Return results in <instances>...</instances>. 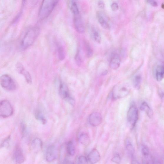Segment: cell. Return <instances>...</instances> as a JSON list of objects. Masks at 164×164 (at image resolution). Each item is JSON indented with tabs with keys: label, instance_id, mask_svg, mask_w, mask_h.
<instances>
[{
	"label": "cell",
	"instance_id": "6da1fadb",
	"mask_svg": "<svg viewBox=\"0 0 164 164\" xmlns=\"http://www.w3.org/2000/svg\"><path fill=\"white\" fill-rule=\"evenodd\" d=\"M41 30L37 26L32 27L25 32L21 40L20 45L22 49H25L30 47L39 37Z\"/></svg>",
	"mask_w": 164,
	"mask_h": 164
},
{
	"label": "cell",
	"instance_id": "7a4b0ae2",
	"mask_svg": "<svg viewBox=\"0 0 164 164\" xmlns=\"http://www.w3.org/2000/svg\"><path fill=\"white\" fill-rule=\"evenodd\" d=\"M59 0H42L38 12V17L41 20L48 18L52 13Z\"/></svg>",
	"mask_w": 164,
	"mask_h": 164
},
{
	"label": "cell",
	"instance_id": "3957f363",
	"mask_svg": "<svg viewBox=\"0 0 164 164\" xmlns=\"http://www.w3.org/2000/svg\"><path fill=\"white\" fill-rule=\"evenodd\" d=\"M129 92V90L125 84H120L114 87L112 92L111 97L114 100L120 99L126 96Z\"/></svg>",
	"mask_w": 164,
	"mask_h": 164
},
{
	"label": "cell",
	"instance_id": "277c9868",
	"mask_svg": "<svg viewBox=\"0 0 164 164\" xmlns=\"http://www.w3.org/2000/svg\"><path fill=\"white\" fill-rule=\"evenodd\" d=\"M1 87L6 90L12 92L16 89V83L12 78L8 74L2 75L0 79Z\"/></svg>",
	"mask_w": 164,
	"mask_h": 164
},
{
	"label": "cell",
	"instance_id": "5b68a950",
	"mask_svg": "<svg viewBox=\"0 0 164 164\" xmlns=\"http://www.w3.org/2000/svg\"><path fill=\"white\" fill-rule=\"evenodd\" d=\"M14 109L9 101L5 100L1 101L0 106V115L3 118H7L13 114Z\"/></svg>",
	"mask_w": 164,
	"mask_h": 164
},
{
	"label": "cell",
	"instance_id": "8992f818",
	"mask_svg": "<svg viewBox=\"0 0 164 164\" xmlns=\"http://www.w3.org/2000/svg\"><path fill=\"white\" fill-rule=\"evenodd\" d=\"M59 94L60 97L63 99L67 101L72 105H74L75 100L70 95L67 87L61 81H60L59 84Z\"/></svg>",
	"mask_w": 164,
	"mask_h": 164
},
{
	"label": "cell",
	"instance_id": "52a82bcc",
	"mask_svg": "<svg viewBox=\"0 0 164 164\" xmlns=\"http://www.w3.org/2000/svg\"><path fill=\"white\" fill-rule=\"evenodd\" d=\"M127 118L130 124L134 127L138 119V112L136 105H131L127 114Z\"/></svg>",
	"mask_w": 164,
	"mask_h": 164
},
{
	"label": "cell",
	"instance_id": "ba28073f",
	"mask_svg": "<svg viewBox=\"0 0 164 164\" xmlns=\"http://www.w3.org/2000/svg\"><path fill=\"white\" fill-rule=\"evenodd\" d=\"M57 149L55 145H51L47 148L46 154V159L49 162H52L57 158Z\"/></svg>",
	"mask_w": 164,
	"mask_h": 164
},
{
	"label": "cell",
	"instance_id": "9c48e42d",
	"mask_svg": "<svg viewBox=\"0 0 164 164\" xmlns=\"http://www.w3.org/2000/svg\"><path fill=\"white\" fill-rule=\"evenodd\" d=\"M74 16V24L75 30L79 33H83L85 28L79 13L73 14Z\"/></svg>",
	"mask_w": 164,
	"mask_h": 164
},
{
	"label": "cell",
	"instance_id": "30bf717a",
	"mask_svg": "<svg viewBox=\"0 0 164 164\" xmlns=\"http://www.w3.org/2000/svg\"><path fill=\"white\" fill-rule=\"evenodd\" d=\"M17 71L19 74L23 75L27 83L31 85L32 83V78L28 71L25 70L23 65L21 63H17L16 65Z\"/></svg>",
	"mask_w": 164,
	"mask_h": 164
},
{
	"label": "cell",
	"instance_id": "8fae6325",
	"mask_svg": "<svg viewBox=\"0 0 164 164\" xmlns=\"http://www.w3.org/2000/svg\"><path fill=\"white\" fill-rule=\"evenodd\" d=\"M102 116L99 112H94L91 114L89 117V122L92 126L95 127L99 126L102 122Z\"/></svg>",
	"mask_w": 164,
	"mask_h": 164
},
{
	"label": "cell",
	"instance_id": "7c38bea8",
	"mask_svg": "<svg viewBox=\"0 0 164 164\" xmlns=\"http://www.w3.org/2000/svg\"><path fill=\"white\" fill-rule=\"evenodd\" d=\"M13 158L16 163L20 164L24 162L25 158L22 151L19 147L14 149L13 154Z\"/></svg>",
	"mask_w": 164,
	"mask_h": 164
},
{
	"label": "cell",
	"instance_id": "4fadbf2b",
	"mask_svg": "<svg viewBox=\"0 0 164 164\" xmlns=\"http://www.w3.org/2000/svg\"><path fill=\"white\" fill-rule=\"evenodd\" d=\"M100 158V153L96 149H93L87 157L89 163L92 164L96 163L99 162Z\"/></svg>",
	"mask_w": 164,
	"mask_h": 164
},
{
	"label": "cell",
	"instance_id": "5bb4252c",
	"mask_svg": "<svg viewBox=\"0 0 164 164\" xmlns=\"http://www.w3.org/2000/svg\"><path fill=\"white\" fill-rule=\"evenodd\" d=\"M125 146L127 154L132 159L134 157L135 148L132 141L130 138H126L125 142Z\"/></svg>",
	"mask_w": 164,
	"mask_h": 164
},
{
	"label": "cell",
	"instance_id": "9a60e30c",
	"mask_svg": "<svg viewBox=\"0 0 164 164\" xmlns=\"http://www.w3.org/2000/svg\"><path fill=\"white\" fill-rule=\"evenodd\" d=\"M42 146L43 143L42 141L38 138H34L31 141V150L36 153L41 150Z\"/></svg>",
	"mask_w": 164,
	"mask_h": 164
},
{
	"label": "cell",
	"instance_id": "2e32d148",
	"mask_svg": "<svg viewBox=\"0 0 164 164\" xmlns=\"http://www.w3.org/2000/svg\"><path fill=\"white\" fill-rule=\"evenodd\" d=\"M121 63V59L120 56L118 54H115L111 58L109 65L112 69L116 70L120 67Z\"/></svg>",
	"mask_w": 164,
	"mask_h": 164
},
{
	"label": "cell",
	"instance_id": "e0dca14e",
	"mask_svg": "<svg viewBox=\"0 0 164 164\" xmlns=\"http://www.w3.org/2000/svg\"><path fill=\"white\" fill-rule=\"evenodd\" d=\"M56 46L58 58L61 61L63 60L66 57V53L64 47L58 42H56Z\"/></svg>",
	"mask_w": 164,
	"mask_h": 164
},
{
	"label": "cell",
	"instance_id": "ac0fdd59",
	"mask_svg": "<svg viewBox=\"0 0 164 164\" xmlns=\"http://www.w3.org/2000/svg\"><path fill=\"white\" fill-rule=\"evenodd\" d=\"M34 115L36 119L42 123L45 124L47 122V120L43 112L39 108L36 109L34 112Z\"/></svg>",
	"mask_w": 164,
	"mask_h": 164
},
{
	"label": "cell",
	"instance_id": "d6986e66",
	"mask_svg": "<svg viewBox=\"0 0 164 164\" xmlns=\"http://www.w3.org/2000/svg\"><path fill=\"white\" fill-rule=\"evenodd\" d=\"M140 108L141 111H145L146 113L149 118H152L153 117V114L152 110L146 102H144L142 103Z\"/></svg>",
	"mask_w": 164,
	"mask_h": 164
},
{
	"label": "cell",
	"instance_id": "ffe728a7",
	"mask_svg": "<svg viewBox=\"0 0 164 164\" xmlns=\"http://www.w3.org/2000/svg\"><path fill=\"white\" fill-rule=\"evenodd\" d=\"M156 77L158 82L161 81L164 78V65H159L157 68Z\"/></svg>",
	"mask_w": 164,
	"mask_h": 164
},
{
	"label": "cell",
	"instance_id": "44dd1931",
	"mask_svg": "<svg viewBox=\"0 0 164 164\" xmlns=\"http://www.w3.org/2000/svg\"><path fill=\"white\" fill-rule=\"evenodd\" d=\"M66 150L69 155L72 156L74 155L75 153V148L73 142L72 141H69L67 143Z\"/></svg>",
	"mask_w": 164,
	"mask_h": 164
},
{
	"label": "cell",
	"instance_id": "7402d4cb",
	"mask_svg": "<svg viewBox=\"0 0 164 164\" xmlns=\"http://www.w3.org/2000/svg\"><path fill=\"white\" fill-rule=\"evenodd\" d=\"M78 140L80 143L85 145H88L90 141L89 136L85 133L80 135L78 137Z\"/></svg>",
	"mask_w": 164,
	"mask_h": 164
},
{
	"label": "cell",
	"instance_id": "603a6c76",
	"mask_svg": "<svg viewBox=\"0 0 164 164\" xmlns=\"http://www.w3.org/2000/svg\"><path fill=\"white\" fill-rule=\"evenodd\" d=\"M92 36L93 39L96 42L100 43L101 41V38L99 32L95 28H93L92 30Z\"/></svg>",
	"mask_w": 164,
	"mask_h": 164
},
{
	"label": "cell",
	"instance_id": "cb8c5ba5",
	"mask_svg": "<svg viewBox=\"0 0 164 164\" xmlns=\"http://www.w3.org/2000/svg\"><path fill=\"white\" fill-rule=\"evenodd\" d=\"M141 81V76L140 75H138L135 76L133 79V86L135 88L138 90L140 88Z\"/></svg>",
	"mask_w": 164,
	"mask_h": 164
},
{
	"label": "cell",
	"instance_id": "d4e9b609",
	"mask_svg": "<svg viewBox=\"0 0 164 164\" xmlns=\"http://www.w3.org/2000/svg\"><path fill=\"white\" fill-rule=\"evenodd\" d=\"M98 21L101 26L105 29H108L109 25L104 18L102 16H100L98 17Z\"/></svg>",
	"mask_w": 164,
	"mask_h": 164
},
{
	"label": "cell",
	"instance_id": "484cf974",
	"mask_svg": "<svg viewBox=\"0 0 164 164\" xmlns=\"http://www.w3.org/2000/svg\"><path fill=\"white\" fill-rule=\"evenodd\" d=\"M85 47L86 50L87 56L88 58L92 57L93 54V51L92 47L88 43H86Z\"/></svg>",
	"mask_w": 164,
	"mask_h": 164
},
{
	"label": "cell",
	"instance_id": "4316f807",
	"mask_svg": "<svg viewBox=\"0 0 164 164\" xmlns=\"http://www.w3.org/2000/svg\"><path fill=\"white\" fill-rule=\"evenodd\" d=\"M142 154L145 159L148 158L149 155V151L148 148L146 146H144L142 148Z\"/></svg>",
	"mask_w": 164,
	"mask_h": 164
},
{
	"label": "cell",
	"instance_id": "83f0119b",
	"mask_svg": "<svg viewBox=\"0 0 164 164\" xmlns=\"http://www.w3.org/2000/svg\"><path fill=\"white\" fill-rule=\"evenodd\" d=\"M75 60L76 64L79 67L81 66L82 64V60L80 55L79 51H78L77 54H76Z\"/></svg>",
	"mask_w": 164,
	"mask_h": 164
},
{
	"label": "cell",
	"instance_id": "f1b7e54d",
	"mask_svg": "<svg viewBox=\"0 0 164 164\" xmlns=\"http://www.w3.org/2000/svg\"><path fill=\"white\" fill-rule=\"evenodd\" d=\"M77 162L78 164H86L89 163L87 158L84 156L79 157L77 159Z\"/></svg>",
	"mask_w": 164,
	"mask_h": 164
},
{
	"label": "cell",
	"instance_id": "f546056e",
	"mask_svg": "<svg viewBox=\"0 0 164 164\" xmlns=\"http://www.w3.org/2000/svg\"><path fill=\"white\" fill-rule=\"evenodd\" d=\"M121 161V158L118 154H116L112 159V161L117 163H119Z\"/></svg>",
	"mask_w": 164,
	"mask_h": 164
},
{
	"label": "cell",
	"instance_id": "4dcf8cb0",
	"mask_svg": "<svg viewBox=\"0 0 164 164\" xmlns=\"http://www.w3.org/2000/svg\"><path fill=\"white\" fill-rule=\"evenodd\" d=\"M111 8L112 10L114 11H116L118 10L119 9V6L117 3H113L112 4L111 6Z\"/></svg>",
	"mask_w": 164,
	"mask_h": 164
},
{
	"label": "cell",
	"instance_id": "1f68e13d",
	"mask_svg": "<svg viewBox=\"0 0 164 164\" xmlns=\"http://www.w3.org/2000/svg\"><path fill=\"white\" fill-rule=\"evenodd\" d=\"M148 2L153 6L156 7L158 6V3L155 0H148Z\"/></svg>",
	"mask_w": 164,
	"mask_h": 164
},
{
	"label": "cell",
	"instance_id": "d6a6232c",
	"mask_svg": "<svg viewBox=\"0 0 164 164\" xmlns=\"http://www.w3.org/2000/svg\"><path fill=\"white\" fill-rule=\"evenodd\" d=\"M36 1H37V0H22L23 3L24 5L26 4L29 1L32 4H34L36 2Z\"/></svg>",
	"mask_w": 164,
	"mask_h": 164
},
{
	"label": "cell",
	"instance_id": "836d02e7",
	"mask_svg": "<svg viewBox=\"0 0 164 164\" xmlns=\"http://www.w3.org/2000/svg\"><path fill=\"white\" fill-rule=\"evenodd\" d=\"M98 5L100 8L101 9H104L105 8L104 3L102 1H100L98 2Z\"/></svg>",
	"mask_w": 164,
	"mask_h": 164
},
{
	"label": "cell",
	"instance_id": "e575fe53",
	"mask_svg": "<svg viewBox=\"0 0 164 164\" xmlns=\"http://www.w3.org/2000/svg\"><path fill=\"white\" fill-rule=\"evenodd\" d=\"M160 96H161L162 100H164V93H162Z\"/></svg>",
	"mask_w": 164,
	"mask_h": 164
},
{
	"label": "cell",
	"instance_id": "d590c367",
	"mask_svg": "<svg viewBox=\"0 0 164 164\" xmlns=\"http://www.w3.org/2000/svg\"><path fill=\"white\" fill-rule=\"evenodd\" d=\"M107 73V71H105L103 73H102V75H106Z\"/></svg>",
	"mask_w": 164,
	"mask_h": 164
}]
</instances>
